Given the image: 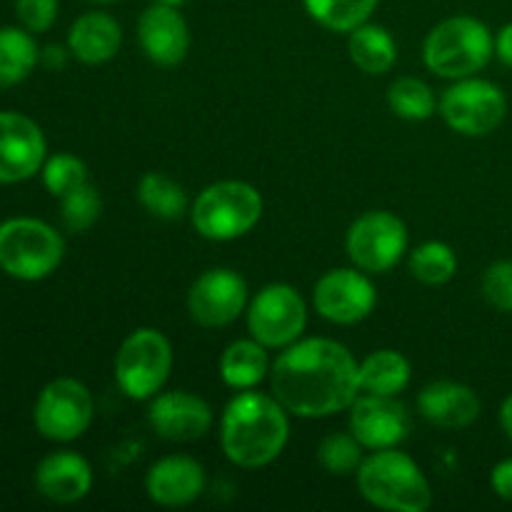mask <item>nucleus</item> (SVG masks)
Here are the masks:
<instances>
[{
  "mask_svg": "<svg viewBox=\"0 0 512 512\" xmlns=\"http://www.w3.org/2000/svg\"><path fill=\"white\" fill-rule=\"evenodd\" d=\"M100 208H103L100 195L90 183L70 190L68 195H63L65 228H68L70 233H85V230H90L95 223H98Z\"/></svg>",
  "mask_w": 512,
  "mask_h": 512,
  "instance_id": "obj_31",
  "label": "nucleus"
},
{
  "mask_svg": "<svg viewBox=\"0 0 512 512\" xmlns=\"http://www.w3.org/2000/svg\"><path fill=\"white\" fill-rule=\"evenodd\" d=\"M495 53H498V58L503 60L505 65L512 68V23L505 25L498 33V38H495Z\"/></svg>",
  "mask_w": 512,
  "mask_h": 512,
  "instance_id": "obj_36",
  "label": "nucleus"
},
{
  "mask_svg": "<svg viewBox=\"0 0 512 512\" xmlns=\"http://www.w3.org/2000/svg\"><path fill=\"white\" fill-rule=\"evenodd\" d=\"M43 183L55 198H63L70 190L88 183V168L80 158L70 153H58L43 165Z\"/></svg>",
  "mask_w": 512,
  "mask_h": 512,
  "instance_id": "obj_32",
  "label": "nucleus"
},
{
  "mask_svg": "<svg viewBox=\"0 0 512 512\" xmlns=\"http://www.w3.org/2000/svg\"><path fill=\"white\" fill-rule=\"evenodd\" d=\"M288 415L263 393H240L228 403L220 423V443L230 463L240 468H263L283 453L288 443Z\"/></svg>",
  "mask_w": 512,
  "mask_h": 512,
  "instance_id": "obj_2",
  "label": "nucleus"
},
{
  "mask_svg": "<svg viewBox=\"0 0 512 512\" xmlns=\"http://www.w3.org/2000/svg\"><path fill=\"white\" fill-rule=\"evenodd\" d=\"M360 390L370 395H390L395 398L410 383V363L398 350H378L368 355L358 368Z\"/></svg>",
  "mask_w": 512,
  "mask_h": 512,
  "instance_id": "obj_22",
  "label": "nucleus"
},
{
  "mask_svg": "<svg viewBox=\"0 0 512 512\" xmlns=\"http://www.w3.org/2000/svg\"><path fill=\"white\" fill-rule=\"evenodd\" d=\"M490 483H493V490L498 493V498L512 500V458L495 465L493 475H490Z\"/></svg>",
  "mask_w": 512,
  "mask_h": 512,
  "instance_id": "obj_35",
  "label": "nucleus"
},
{
  "mask_svg": "<svg viewBox=\"0 0 512 512\" xmlns=\"http://www.w3.org/2000/svg\"><path fill=\"white\" fill-rule=\"evenodd\" d=\"M310 18L335 33H353L358 25L368 23L378 0H303Z\"/></svg>",
  "mask_w": 512,
  "mask_h": 512,
  "instance_id": "obj_27",
  "label": "nucleus"
},
{
  "mask_svg": "<svg viewBox=\"0 0 512 512\" xmlns=\"http://www.w3.org/2000/svg\"><path fill=\"white\" fill-rule=\"evenodd\" d=\"M440 113L455 133L480 138L498 128L508 113V100L498 85L480 78H460L440 98Z\"/></svg>",
  "mask_w": 512,
  "mask_h": 512,
  "instance_id": "obj_8",
  "label": "nucleus"
},
{
  "mask_svg": "<svg viewBox=\"0 0 512 512\" xmlns=\"http://www.w3.org/2000/svg\"><path fill=\"white\" fill-rule=\"evenodd\" d=\"M405 248H408L405 223L388 210L360 215L348 230V255L365 273H385L395 268Z\"/></svg>",
  "mask_w": 512,
  "mask_h": 512,
  "instance_id": "obj_9",
  "label": "nucleus"
},
{
  "mask_svg": "<svg viewBox=\"0 0 512 512\" xmlns=\"http://www.w3.org/2000/svg\"><path fill=\"white\" fill-rule=\"evenodd\" d=\"M418 408L428 423L438 425V428L458 430L468 428L478 420L480 400L468 385L438 380V383H430L428 388H423Z\"/></svg>",
  "mask_w": 512,
  "mask_h": 512,
  "instance_id": "obj_20",
  "label": "nucleus"
},
{
  "mask_svg": "<svg viewBox=\"0 0 512 512\" xmlns=\"http://www.w3.org/2000/svg\"><path fill=\"white\" fill-rule=\"evenodd\" d=\"M173 368L168 338L153 328H140L125 338L115 358V380L133 400H148L163 388Z\"/></svg>",
  "mask_w": 512,
  "mask_h": 512,
  "instance_id": "obj_7",
  "label": "nucleus"
},
{
  "mask_svg": "<svg viewBox=\"0 0 512 512\" xmlns=\"http://www.w3.org/2000/svg\"><path fill=\"white\" fill-rule=\"evenodd\" d=\"M63 238L48 223L13 218L0 223V268L18 280H43L63 260Z\"/></svg>",
  "mask_w": 512,
  "mask_h": 512,
  "instance_id": "obj_6",
  "label": "nucleus"
},
{
  "mask_svg": "<svg viewBox=\"0 0 512 512\" xmlns=\"http://www.w3.org/2000/svg\"><path fill=\"white\" fill-rule=\"evenodd\" d=\"M155 3H163V5H173V8H180L185 0H155Z\"/></svg>",
  "mask_w": 512,
  "mask_h": 512,
  "instance_id": "obj_39",
  "label": "nucleus"
},
{
  "mask_svg": "<svg viewBox=\"0 0 512 512\" xmlns=\"http://www.w3.org/2000/svg\"><path fill=\"white\" fill-rule=\"evenodd\" d=\"M263 215L258 190L240 180L213 183L198 195L193 205L195 230L208 240H235L250 233Z\"/></svg>",
  "mask_w": 512,
  "mask_h": 512,
  "instance_id": "obj_5",
  "label": "nucleus"
},
{
  "mask_svg": "<svg viewBox=\"0 0 512 512\" xmlns=\"http://www.w3.org/2000/svg\"><path fill=\"white\" fill-rule=\"evenodd\" d=\"M388 103L395 115L405 120H428L435 113V93L418 78H400L390 85Z\"/></svg>",
  "mask_w": 512,
  "mask_h": 512,
  "instance_id": "obj_28",
  "label": "nucleus"
},
{
  "mask_svg": "<svg viewBox=\"0 0 512 512\" xmlns=\"http://www.w3.org/2000/svg\"><path fill=\"white\" fill-rule=\"evenodd\" d=\"M455 270H458V258H455L453 248L445 243H425L410 255V273L425 285H443L453 280Z\"/></svg>",
  "mask_w": 512,
  "mask_h": 512,
  "instance_id": "obj_29",
  "label": "nucleus"
},
{
  "mask_svg": "<svg viewBox=\"0 0 512 512\" xmlns=\"http://www.w3.org/2000/svg\"><path fill=\"white\" fill-rule=\"evenodd\" d=\"M145 488H148L153 503L163 505V508H180V505H188L200 498L205 488V473L198 460L185 458V455H170L150 468Z\"/></svg>",
  "mask_w": 512,
  "mask_h": 512,
  "instance_id": "obj_18",
  "label": "nucleus"
},
{
  "mask_svg": "<svg viewBox=\"0 0 512 512\" xmlns=\"http://www.w3.org/2000/svg\"><path fill=\"white\" fill-rule=\"evenodd\" d=\"M40 58H43V63L48 65V68H63L65 63V53L63 48H58V45H48V48L40 53Z\"/></svg>",
  "mask_w": 512,
  "mask_h": 512,
  "instance_id": "obj_37",
  "label": "nucleus"
},
{
  "mask_svg": "<svg viewBox=\"0 0 512 512\" xmlns=\"http://www.w3.org/2000/svg\"><path fill=\"white\" fill-rule=\"evenodd\" d=\"M93 423V398L88 388L73 378H60L45 385L35 403V428L43 438L70 443Z\"/></svg>",
  "mask_w": 512,
  "mask_h": 512,
  "instance_id": "obj_11",
  "label": "nucleus"
},
{
  "mask_svg": "<svg viewBox=\"0 0 512 512\" xmlns=\"http://www.w3.org/2000/svg\"><path fill=\"white\" fill-rule=\"evenodd\" d=\"M358 488L370 505L393 512H425L433 505L428 478L410 455L375 450L358 468Z\"/></svg>",
  "mask_w": 512,
  "mask_h": 512,
  "instance_id": "obj_3",
  "label": "nucleus"
},
{
  "mask_svg": "<svg viewBox=\"0 0 512 512\" xmlns=\"http://www.w3.org/2000/svg\"><path fill=\"white\" fill-rule=\"evenodd\" d=\"M358 368L345 345L325 338L303 340L275 360L273 395L298 418H328L355 403Z\"/></svg>",
  "mask_w": 512,
  "mask_h": 512,
  "instance_id": "obj_1",
  "label": "nucleus"
},
{
  "mask_svg": "<svg viewBox=\"0 0 512 512\" xmlns=\"http://www.w3.org/2000/svg\"><path fill=\"white\" fill-rule=\"evenodd\" d=\"M93 3H113V0H93Z\"/></svg>",
  "mask_w": 512,
  "mask_h": 512,
  "instance_id": "obj_40",
  "label": "nucleus"
},
{
  "mask_svg": "<svg viewBox=\"0 0 512 512\" xmlns=\"http://www.w3.org/2000/svg\"><path fill=\"white\" fill-rule=\"evenodd\" d=\"M138 40L143 45V53L153 60L155 65L173 68L183 63L190 48L188 23L178 8L173 5L155 3L140 15L138 20Z\"/></svg>",
  "mask_w": 512,
  "mask_h": 512,
  "instance_id": "obj_17",
  "label": "nucleus"
},
{
  "mask_svg": "<svg viewBox=\"0 0 512 512\" xmlns=\"http://www.w3.org/2000/svg\"><path fill=\"white\" fill-rule=\"evenodd\" d=\"M35 488L53 503L70 505L83 500L93 488V470L78 453L60 450L48 455L35 470Z\"/></svg>",
  "mask_w": 512,
  "mask_h": 512,
  "instance_id": "obj_19",
  "label": "nucleus"
},
{
  "mask_svg": "<svg viewBox=\"0 0 512 512\" xmlns=\"http://www.w3.org/2000/svg\"><path fill=\"white\" fill-rule=\"evenodd\" d=\"M500 423H503V430L512 440V395L503 403V410H500Z\"/></svg>",
  "mask_w": 512,
  "mask_h": 512,
  "instance_id": "obj_38",
  "label": "nucleus"
},
{
  "mask_svg": "<svg viewBox=\"0 0 512 512\" xmlns=\"http://www.w3.org/2000/svg\"><path fill=\"white\" fill-rule=\"evenodd\" d=\"M363 445L358 443L355 435L348 433H333L320 443L318 458L328 473L333 475H350L360 468L363 463V453H360Z\"/></svg>",
  "mask_w": 512,
  "mask_h": 512,
  "instance_id": "obj_30",
  "label": "nucleus"
},
{
  "mask_svg": "<svg viewBox=\"0 0 512 512\" xmlns=\"http://www.w3.org/2000/svg\"><path fill=\"white\" fill-rule=\"evenodd\" d=\"M45 138L38 123L20 113H0V183H20L43 168Z\"/></svg>",
  "mask_w": 512,
  "mask_h": 512,
  "instance_id": "obj_14",
  "label": "nucleus"
},
{
  "mask_svg": "<svg viewBox=\"0 0 512 512\" xmlns=\"http://www.w3.org/2000/svg\"><path fill=\"white\" fill-rule=\"evenodd\" d=\"M308 323V310L298 290L275 283L258 293L250 303L248 328L250 335L265 348H285L303 335Z\"/></svg>",
  "mask_w": 512,
  "mask_h": 512,
  "instance_id": "obj_10",
  "label": "nucleus"
},
{
  "mask_svg": "<svg viewBox=\"0 0 512 512\" xmlns=\"http://www.w3.org/2000/svg\"><path fill=\"white\" fill-rule=\"evenodd\" d=\"M120 40H123V33H120L118 20L110 18L108 13L80 15L68 33L70 53L88 65L113 58L120 48Z\"/></svg>",
  "mask_w": 512,
  "mask_h": 512,
  "instance_id": "obj_21",
  "label": "nucleus"
},
{
  "mask_svg": "<svg viewBox=\"0 0 512 512\" xmlns=\"http://www.w3.org/2000/svg\"><path fill=\"white\" fill-rule=\"evenodd\" d=\"M248 300V285L235 270L215 268L200 275L188 295L190 318L203 328H223L238 320Z\"/></svg>",
  "mask_w": 512,
  "mask_h": 512,
  "instance_id": "obj_12",
  "label": "nucleus"
},
{
  "mask_svg": "<svg viewBox=\"0 0 512 512\" xmlns=\"http://www.w3.org/2000/svg\"><path fill=\"white\" fill-rule=\"evenodd\" d=\"M348 50L353 63L358 65L363 73L380 75L388 73L395 65V58H398V45H395L393 35L388 33L380 25H358V28L350 33Z\"/></svg>",
  "mask_w": 512,
  "mask_h": 512,
  "instance_id": "obj_23",
  "label": "nucleus"
},
{
  "mask_svg": "<svg viewBox=\"0 0 512 512\" xmlns=\"http://www.w3.org/2000/svg\"><path fill=\"white\" fill-rule=\"evenodd\" d=\"M350 430L368 450L395 448L410 433V415L390 395H365L350 405Z\"/></svg>",
  "mask_w": 512,
  "mask_h": 512,
  "instance_id": "obj_15",
  "label": "nucleus"
},
{
  "mask_svg": "<svg viewBox=\"0 0 512 512\" xmlns=\"http://www.w3.org/2000/svg\"><path fill=\"white\" fill-rule=\"evenodd\" d=\"M265 373H268V355H265V345H260L255 338L228 345L220 358V375L225 385L235 390H250L265 378Z\"/></svg>",
  "mask_w": 512,
  "mask_h": 512,
  "instance_id": "obj_24",
  "label": "nucleus"
},
{
  "mask_svg": "<svg viewBox=\"0 0 512 512\" xmlns=\"http://www.w3.org/2000/svg\"><path fill=\"white\" fill-rule=\"evenodd\" d=\"M150 428L165 440L188 443L203 438L213 425V410L203 398L185 390L158 395L148 410Z\"/></svg>",
  "mask_w": 512,
  "mask_h": 512,
  "instance_id": "obj_16",
  "label": "nucleus"
},
{
  "mask_svg": "<svg viewBox=\"0 0 512 512\" xmlns=\"http://www.w3.org/2000/svg\"><path fill=\"white\" fill-rule=\"evenodd\" d=\"M138 200L150 215L160 220L180 218L188 205L183 185L175 183L165 173H145L138 185Z\"/></svg>",
  "mask_w": 512,
  "mask_h": 512,
  "instance_id": "obj_26",
  "label": "nucleus"
},
{
  "mask_svg": "<svg viewBox=\"0 0 512 512\" xmlns=\"http://www.w3.org/2000/svg\"><path fill=\"white\" fill-rule=\"evenodd\" d=\"M375 298L373 283L350 268L330 270L315 285V308L325 320L338 325H355L368 318Z\"/></svg>",
  "mask_w": 512,
  "mask_h": 512,
  "instance_id": "obj_13",
  "label": "nucleus"
},
{
  "mask_svg": "<svg viewBox=\"0 0 512 512\" xmlns=\"http://www.w3.org/2000/svg\"><path fill=\"white\" fill-rule=\"evenodd\" d=\"M483 295L500 313H512V260H500L485 270Z\"/></svg>",
  "mask_w": 512,
  "mask_h": 512,
  "instance_id": "obj_33",
  "label": "nucleus"
},
{
  "mask_svg": "<svg viewBox=\"0 0 512 512\" xmlns=\"http://www.w3.org/2000/svg\"><path fill=\"white\" fill-rule=\"evenodd\" d=\"M18 20L30 33H45L58 18V0H15Z\"/></svg>",
  "mask_w": 512,
  "mask_h": 512,
  "instance_id": "obj_34",
  "label": "nucleus"
},
{
  "mask_svg": "<svg viewBox=\"0 0 512 512\" xmlns=\"http://www.w3.org/2000/svg\"><path fill=\"white\" fill-rule=\"evenodd\" d=\"M38 58V45L25 30L0 28V88H10L28 78Z\"/></svg>",
  "mask_w": 512,
  "mask_h": 512,
  "instance_id": "obj_25",
  "label": "nucleus"
},
{
  "mask_svg": "<svg viewBox=\"0 0 512 512\" xmlns=\"http://www.w3.org/2000/svg\"><path fill=\"white\" fill-rule=\"evenodd\" d=\"M495 53L488 25L470 15H455L435 25L425 38V65L440 78H470L483 70Z\"/></svg>",
  "mask_w": 512,
  "mask_h": 512,
  "instance_id": "obj_4",
  "label": "nucleus"
}]
</instances>
